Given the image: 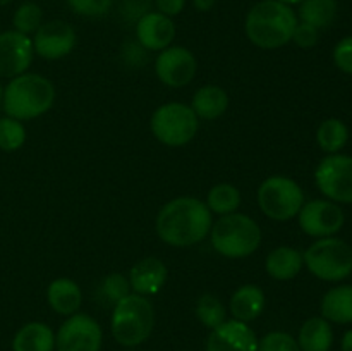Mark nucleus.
Wrapping results in <instances>:
<instances>
[{
    "label": "nucleus",
    "mask_w": 352,
    "mask_h": 351,
    "mask_svg": "<svg viewBox=\"0 0 352 351\" xmlns=\"http://www.w3.org/2000/svg\"><path fill=\"white\" fill-rule=\"evenodd\" d=\"M265 292L256 284H244L230 296V313L232 319L241 322H253L263 313Z\"/></svg>",
    "instance_id": "6ab92c4d"
},
{
    "label": "nucleus",
    "mask_w": 352,
    "mask_h": 351,
    "mask_svg": "<svg viewBox=\"0 0 352 351\" xmlns=\"http://www.w3.org/2000/svg\"><path fill=\"white\" fill-rule=\"evenodd\" d=\"M298 215L302 233L318 240L339 233L346 220L342 209L329 200H311L305 203Z\"/></svg>",
    "instance_id": "f8f14e48"
},
{
    "label": "nucleus",
    "mask_w": 352,
    "mask_h": 351,
    "mask_svg": "<svg viewBox=\"0 0 352 351\" xmlns=\"http://www.w3.org/2000/svg\"><path fill=\"white\" fill-rule=\"evenodd\" d=\"M174 38V21L158 10H150L136 21V40L146 52H162L170 47Z\"/></svg>",
    "instance_id": "dca6fc26"
},
{
    "label": "nucleus",
    "mask_w": 352,
    "mask_h": 351,
    "mask_svg": "<svg viewBox=\"0 0 352 351\" xmlns=\"http://www.w3.org/2000/svg\"><path fill=\"white\" fill-rule=\"evenodd\" d=\"M26 141V127L21 120L12 117H2L0 119V150L16 151Z\"/></svg>",
    "instance_id": "c756f323"
},
{
    "label": "nucleus",
    "mask_w": 352,
    "mask_h": 351,
    "mask_svg": "<svg viewBox=\"0 0 352 351\" xmlns=\"http://www.w3.org/2000/svg\"><path fill=\"white\" fill-rule=\"evenodd\" d=\"M195 313L196 319H198L203 326L208 327L210 330L215 329V327H219L220 323H223L227 320L226 306H223V303L213 295L199 296L198 301H196Z\"/></svg>",
    "instance_id": "cd10ccee"
},
{
    "label": "nucleus",
    "mask_w": 352,
    "mask_h": 351,
    "mask_svg": "<svg viewBox=\"0 0 352 351\" xmlns=\"http://www.w3.org/2000/svg\"><path fill=\"white\" fill-rule=\"evenodd\" d=\"M31 40H33L34 54L47 61H58L74 50L78 34L69 23L54 19L41 24Z\"/></svg>",
    "instance_id": "ddd939ff"
},
{
    "label": "nucleus",
    "mask_w": 352,
    "mask_h": 351,
    "mask_svg": "<svg viewBox=\"0 0 352 351\" xmlns=\"http://www.w3.org/2000/svg\"><path fill=\"white\" fill-rule=\"evenodd\" d=\"M153 0H122V10L124 17L127 21H138L140 17H143L144 14L150 12V7Z\"/></svg>",
    "instance_id": "c9c22d12"
},
{
    "label": "nucleus",
    "mask_w": 352,
    "mask_h": 351,
    "mask_svg": "<svg viewBox=\"0 0 352 351\" xmlns=\"http://www.w3.org/2000/svg\"><path fill=\"white\" fill-rule=\"evenodd\" d=\"M217 0H192V6L199 12H210L215 7Z\"/></svg>",
    "instance_id": "4c0bfd02"
},
{
    "label": "nucleus",
    "mask_w": 352,
    "mask_h": 351,
    "mask_svg": "<svg viewBox=\"0 0 352 351\" xmlns=\"http://www.w3.org/2000/svg\"><path fill=\"white\" fill-rule=\"evenodd\" d=\"M299 19L296 10L278 0H260L246 14L244 31L253 45L275 50L292 40Z\"/></svg>",
    "instance_id": "f03ea898"
},
{
    "label": "nucleus",
    "mask_w": 352,
    "mask_h": 351,
    "mask_svg": "<svg viewBox=\"0 0 352 351\" xmlns=\"http://www.w3.org/2000/svg\"><path fill=\"white\" fill-rule=\"evenodd\" d=\"M155 308L146 296L131 292L113 305L110 330L120 346L136 348L151 336Z\"/></svg>",
    "instance_id": "20e7f679"
},
{
    "label": "nucleus",
    "mask_w": 352,
    "mask_h": 351,
    "mask_svg": "<svg viewBox=\"0 0 352 351\" xmlns=\"http://www.w3.org/2000/svg\"><path fill=\"white\" fill-rule=\"evenodd\" d=\"M103 330L88 313H74L55 332V351H100Z\"/></svg>",
    "instance_id": "1a4fd4ad"
},
{
    "label": "nucleus",
    "mask_w": 352,
    "mask_h": 351,
    "mask_svg": "<svg viewBox=\"0 0 352 351\" xmlns=\"http://www.w3.org/2000/svg\"><path fill=\"white\" fill-rule=\"evenodd\" d=\"M206 351H258V337L246 322L226 320L212 329L206 339Z\"/></svg>",
    "instance_id": "2eb2a0df"
},
{
    "label": "nucleus",
    "mask_w": 352,
    "mask_h": 351,
    "mask_svg": "<svg viewBox=\"0 0 352 351\" xmlns=\"http://www.w3.org/2000/svg\"><path fill=\"white\" fill-rule=\"evenodd\" d=\"M69 9L82 17H102L112 9L113 0H65Z\"/></svg>",
    "instance_id": "473e14b6"
},
{
    "label": "nucleus",
    "mask_w": 352,
    "mask_h": 351,
    "mask_svg": "<svg viewBox=\"0 0 352 351\" xmlns=\"http://www.w3.org/2000/svg\"><path fill=\"white\" fill-rule=\"evenodd\" d=\"M100 298L105 299L110 305H116L117 301H120L122 298H126L127 295H131V284L129 279L126 275L119 274V272H113V274H109L102 281L98 288Z\"/></svg>",
    "instance_id": "7c9ffc66"
},
{
    "label": "nucleus",
    "mask_w": 352,
    "mask_h": 351,
    "mask_svg": "<svg viewBox=\"0 0 352 351\" xmlns=\"http://www.w3.org/2000/svg\"><path fill=\"white\" fill-rule=\"evenodd\" d=\"M12 351H55V332L43 322H28L12 339Z\"/></svg>",
    "instance_id": "412c9836"
},
{
    "label": "nucleus",
    "mask_w": 352,
    "mask_h": 351,
    "mask_svg": "<svg viewBox=\"0 0 352 351\" xmlns=\"http://www.w3.org/2000/svg\"><path fill=\"white\" fill-rule=\"evenodd\" d=\"M2 96H3V88H2V83H0V103H2Z\"/></svg>",
    "instance_id": "a19ab883"
},
{
    "label": "nucleus",
    "mask_w": 352,
    "mask_h": 351,
    "mask_svg": "<svg viewBox=\"0 0 352 351\" xmlns=\"http://www.w3.org/2000/svg\"><path fill=\"white\" fill-rule=\"evenodd\" d=\"M318 38H320V30H316V28L311 26V24L298 23L291 41H294V43L301 48H311L318 43Z\"/></svg>",
    "instance_id": "f704fd0d"
},
{
    "label": "nucleus",
    "mask_w": 352,
    "mask_h": 351,
    "mask_svg": "<svg viewBox=\"0 0 352 351\" xmlns=\"http://www.w3.org/2000/svg\"><path fill=\"white\" fill-rule=\"evenodd\" d=\"M131 291L141 296H153L164 288L167 281V267L157 257L141 258L131 267L129 272Z\"/></svg>",
    "instance_id": "f3484780"
},
{
    "label": "nucleus",
    "mask_w": 352,
    "mask_h": 351,
    "mask_svg": "<svg viewBox=\"0 0 352 351\" xmlns=\"http://www.w3.org/2000/svg\"><path fill=\"white\" fill-rule=\"evenodd\" d=\"M347 140H349V129L342 120L336 117L323 120L316 131V141L327 153H339L346 147Z\"/></svg>",
    "instance_id": "a878e982"
},
{
    "label": "nucleus",
    "mask_w": 352,
    "mask_h": 351,
    "mask_svg": "<svg viewBox=\"0 0 352 351\" xmlns=\"http://www.w3.org/2000/svg\"><path fill=\"white\" fill-rule=\"evenodd\" d=\"M14 30L19 31L23 34H34L38 28L43 24V10L38 3L34 2H24L16 9L12 16Z\"/></svg>",
    "instance_id": "c85d7f7f"
},
{
    "label": "nucleus",
    "mask_w": 352,
    "mask_h": 351,
    "mask_svg": "<svg viewBox=\"0 0 352 351\" xmlns=\"http://www.w3.org/2000/svg\"><path fill=\"white\" fill-rule=\"evenodd\" d=\"M198 62L189 48L170 45L157 55L155 72L164 85L170 88H182L195 79Z\"/></svg>",
    "instance_id": "9b49d317"
},
{
    "label": "nucleus",
    "mask_w": 352,
    "mask_h": 351,
    "mask_svg": "<svg viewBox=\"0 0 352 351\" xmlns=\"http://www.w3.org/2000/svg\"><path fill=\"white\" fill-rule=\"evenodd\" d=\"M55 102V86L50 79L34 72L16 76L3 88L2 105L9 117L31 120L43 116Z\"/></svg>",
    "instance_id": "7ed1b4c3"
},
{
    "label": "nucleus",
    "mask_w": 352,
    "mask_h": 351,
    "mask_svg": "<svg viewBox=\"0 0 352 351\" xmlns=\"http://www.w3.org/2000/svg\"><path fill=\"white\" fill-rule=\"evenodd\" d=\"M258 205L272 220H291L305 205V193L294 179L287 176H270L258 188Z\"/></svg>",
    "instance_id": "0eeeda50"
},
{
    "label": "nucleus",
    "mask_w": 352,
    "mask_h": 351,
    "mask_svg": "<svg viewBox=\"0 0 352 351\" xmlns=\"http://www.w3.org/2000/svg\"><path fill=\"white\" fill-rule=\"evenodd\" d=\"M333 62L346 74H352V36H346L333 48Z\"/></svg>",
    "instance_id": "72a5a7b5"
},
{
    "label": "nucleus",
    "mask_w": 352,
    "mask_h": 351,
    "mask_svg": "<svg viewBox=\"0 0 352 351\" xmlns=\"http://www.w3.org/2000/svg\"><path fill=\"white\" fill-rule=\"evenodd\" d=\"M308 270L322 281L337 282L352 272V248L339 237H320L302 253Z\"/></svg>",
    "instance_id": "423d86ee"
},
{
    "label": "nucleus",
    "mask_w": 352,
    "mask_h": 351,
    "mask_svg": "<svg viewBox=\"0 0 352 351\" xmlns=\"http://www.w3.org/2000/svg\"><path fill=\"white\" fill-rule=\"evenodd\" d=\"M150 127L160 143L167 147H184L198 133L199 119L186 103L170 102L155 110Z\"/></svg>",
    "instance_id": "6e6552de"
},
{
    "label": "nucleus",
    "mask_w": 352,
    "mask_h": 351,
    "mask_svg": "<svg viewBox=\"0 0 352 351\" xmlns=\"http://www.w3.org/2000/svg\"><path fill=\"white\" fill-rule=\"evenodd\" d=\"M34 57L33 40L19 31L0 33V78L24 74Z\"/></svg>",
    "instance_id": "4468645a"
},
{
    "label": "nucleus",
    "mask_w": 352,
    "mask_h": 351,
    "mask_svg": "<svg viewBox=\"0 0 352 351\" xmlns=\"http://www.w3.org/2000/svg\"><path fill=\"white\" fill-rule=\"evenodd\" d=\"M186 2L188 0H153V6L157 7V10L164 16L174 17L184 10Z\"/></svg>",
    "instance_id": "e433bc0d"
},
{
    "label": "nucleus",
    "mask_w": 352,
    "mask_h": 351,
    "mask_svg": "<svg viewBox=\"0 0 352 351\" xmlns=\"http://www.w3.org/2000/svg\"><path fill=\"white\" fill-rule=\"evenodd\" d=\"M278 2H282V3H287V6H299V3L302 2V0H278Z\"/></svg>",
    "instance_id": "ea45409f"
},
{
    "label": "nucleus",
    "mask_w": 352,
    "mask_h": 351,
    "mask_svg": "<svg viewBox=\"0 0 352 351\" xmlns=\"http://www.w3.org/2000/svg\"><path fill=\"white\" fill-rule=\"evenodd\" d=\"M342 351H352V329L347 330L342 337Z\"/></svg>",
    "instance_id": "58836bf2"
},
{
    "label": "nucleus",
    "mask_w": 352,
    "mask_h": 351,
    "mask_svg": "<svg viewBox=\"0 0 352 351\" xmlns=\"http://www.w3.org/2000/svg\"><path fill=\"white\" fill-rule=\"evenodd\" d=\"M322 317L329 322L352 323V286H337L322 299Z\"/></svg>",
    "instance_id": "b1692460"
},
{
    "label": "nucleus",
    "mask_w": 352,
    "mask_h": 351,
    "mask_svg": "<svg viewBox=\"0 0 352 351\" xmlns=\"http://www.w3.org/2000/svg\"><path fill=\"white\" fill-rule=\"evenodd\" d=\"M213 250L226 258H246L258 250L261 229L253 217L246 213L220 215L210 229Z\"/></svg>",
    "instance_id": "39448f33"
},
{
    "label": "nucleus",
    "mask_w": 352,
    "mask_h": 351,
    "mask_svg": "<svg viewBox=\"0 0 352 351\" xmlns=\"http://www.w3.org/2000/svg\"><path fill=\"white\" fill-rule=\"evenodd\" d=\"M305 260L302 253L292 246H277L268 253L265 260V270L272 279L291 281L301 272Z\"/></svg>",
    "instance_id": "aec40b11"
},
{
    "label": "nucleus",
    "mask_w": 352,
    "mask_h": 351,
    "mask_svg": "<svg viewBox=\"0 0 352 351\" xmlns=\"http://www.w3.org/2000/svg\"><path fill=\"white\" fill-rule=\"evenodd\" d=\"M229 107V95L223 88L217 85H206L201 86L198 92L195 93L191 102L192 112L196 114L198 119L203 120H213L223 116Z\"/></svg>",
    "instance_id": "4be33fe9"
},
{
    "label": "nucleus",
    "mask_w": 352,
    "mask_h": 351,
    "mask_svg": "<svg viewBox=\"0 0 352 351\" xmlns=\"http://www.w3.org/2000/svg\"><path fill=\"white\" fill-rule=\"evenodd\" d=\"M213 217L206 203L195 196H179L160 209L157 215V234L165 244L186 248L205 240L212 229Z\"/></svg>",
    "instance_id": "f257e3e1"
},
{
    "label": "nucleus",
    "mask_w": 352,
    "mask_h": 351,
    "mask_svg": "<svg viewBox=\"0 0 352 351\" xmlns=\"http://www.w3.org/2000/svg\"><path fill=\"white\" fill-rule=\"evenodd\" d=\"M258 351H301L296 337L284 330H272L258 341Z\"/></svg>",
    "instance_id": "2f4dec72"
},
{
    "label": "nucleus",
    "mask_w": 352,
    "mask_h": 351,
    "mask_svg": "<svg viewBox=\"0 0 352 351\" xmlns=\"http://www.w3.org/2000/svg\"><path fill=\"white\" fill-rule=\"evenodd\" d=\"M320 191L337 203H352V157L332 153L323 158L315 171Z\"/></svg>",
    "instance_id": "9d476101"
},
{
    "label": "nucleus",
    "mask_w": 352,
    "mask_h": 351,
    "mask_svg": "<svg viewBox=\"0 0 352 351\" xmlns=\"http://www.w3.org/2000/svg\"><path fill=\"white\" fill-rule=\"evenodd\" d=\"M47 301L58 315H74L82 303V292L78 282L67 277H58L50 282L47 289Z\"/></svg>",
    "instance_id": "a211bd4d"
},
{
    "label": "nucleus",
    "mask_w": 352,
    "mask_h": 351,
    "mask_svg": "<svg viewBox=\"0 0 352 351\" xmlns=\"http://www.w3.org/2000/svg\"><path fill=\"white\" fill-rule=\"evenodd\" d=\"M298 16L301 23L311 24L316 30L329 28L336 21L337 0H302Z\"/></svg>",
    "instance_id": "393cba45"
},
{
    "label": "nucleus",
    "mask_w": 352,
    "mask_h": 351,
    "mask_svg": "<svg viewBox=\"0 0 352 351\" xmlns=\"http://www.w3.org/2000/svg\"><path fill=\"white\" fill-rule=\"evenodd\" d=\"M241 205V191L234 184L220 182L208 191L206 196V206L210 212L217 215H229L234 213Z\"/></svg>",
    "instance_id": "bb28decb"
},
{
    "label": "nucleus",
    "mask_w": 352,
    "mask_h": 351,
    "mask_svg": "<svg viewBox=\"0 0 352 351\" xmlns=\"http://www.w3.org/2000/svg\"><path fill=\"white\" fill-rule=\"evenodd\" d=\"M333 330L323 317H311L299 329L298 344L301 351H330Z\"/></svg>",
    "instance_id": "5701e85b"
}]
</instances>
